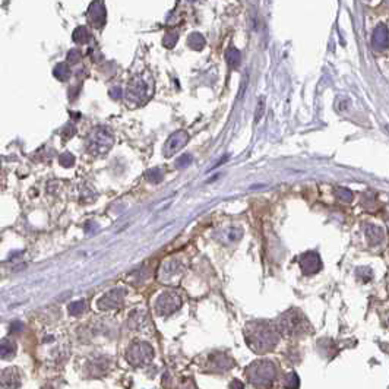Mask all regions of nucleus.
<instances>
[{
	"mask_svg": "<svg viewBox=\"0 0 389 389\" xmlns=\"http://www.w3.org/2000/svg\"><path fill=\"white\" fill-rule=\"evenodd\" d=\"M277 329L266 322H252L246 328V339L249 347L256 353H266L278 342Z\"/></svg>",
	"mask_w": 389,
	"mask_h": 389,
	"instance_id": "f257e3e1",
	"label": "nucleus"
},
{
	"mask_svg": "<svg viewBox=\"0 0 389 389\" xmlns=\"http://www.w3.org/2000/svg\"><path fill=\"white\" fill-rule=\"evenodd\" d=\"M275 375H277V369L272 362H256L250 364L247 369L249 381L255 387H262V388L269 387L275 379Z\"/></svg>",
	"mask_w": 389,
	"mask_h": 389,
	"instance_id": "f03ea898",
	"label": "nucleus"
},
{
	"mask_svg": "<svg viewBox=\"0 0 389 389\" xmlns=\"http://www.w3.org/2000/svg\"><path fill=\"white\" fill-rule=\"evenodd\" d=\"M113 142H114L113 135L108 130L104 128H97L89 135V138L86 141V150L91 154L101 156L113 147Z\"/></svg>",
	"mask_w": 389,
	"mask_h": 389,
	"instance_id": "7ed1b4c3",
	"label": "nucleus"
},
{
	"mask_svg": "<svg viewBox=\"0 0 389 389\" xmlns=\"http://www.w3.org/2000/svg\"><path fill=\"white\" fill-rule=\"evenodd\" d=\"M305 317L296 311H290L284 313L280 319V329L286 335H297L305 331Z\"/></svg>",
	"mask_w": 389,
	"mask_h": 389,
	"instance_id": "20e7f679",
	"label": "nucleus"
},
{
	"mask_svg": "<svg viewBox=\"0 0 389 389\" xmlns=\"http://www.w3.org/2000/svg\"><path fill=\"white\" fill-rule=\"evenodd\" d=\"M182 306V300L177 293L165 291L161 293L156 300V311L159 316H168Z\"/></svg>",
	"mask_w": 389,
	"mask_h": 389,
	"instance_id": "39448f33",
	"label": "nucleus"
},
{
	"mask_svg": "<svg viewBox=\"0 0 389 389\" xmlns=\"http://www.w3.org/2000/svg\"><path fill=\"white\" fill-rule=\"evenodd\" d=\"M150 85L147 80L136 77L129 82L128 89H126V100L132 104H141L144 100L148 98L150 95Z\"/></svg>",
	"mask_w": 389,
	"mask_h": 389,
	"instance_id": "423d86ee",
	"label": "nucleus"
},
{
	"mask_svg": "<svg viewBox=\"0 0 389 389\" xmlns=\"http://www.w3.org/2000/svg\"><path fill=\"white\" fill-rule=\"evenodd\" d=\"M153 356H154V353H153V348H151L150 344H147V342H135V344H132L129 347L126 359L132 364H135V366H142V364L151 362Z\"/></svg>",
	"mask_w": 389,
	"mask_h": 389,
	"instance_id": "0eeeda50",
	"label": "nucleus"
},
{
	"mask_svg": "<svg viewBox=\"0 0 389 389\" xmlns=\"http://www.w3.org/2000/svg\"><path fill=\"white\" fill-rule=\"evenodd\" d=\"M123 299H125V290H122V288L111 290L107 294H104L103 297L98 300V308L101 311L116 309V308H119L123 303Z\"/></svg>",
	"mask_w": 389,
	"mask_h": 389,
	"instance_id": "6e6552de",
	"label": "nucleus"
},
{
	"mask_svg": "<svg viewBox=\"0 0 389 389\" xmlns=\"http://www.w3.org/2000/svg\"><path fill=\"white\" fill-rule=\"evenodd\" d=\"M187 138L189 136H187V133L184 130H177L176 133H173L168 138V141H167V144L164 147V156H174L177 151H180L183 147L187 144Z\"/></svg>",
	"mask_w": 389,
	"mask_h": 389,
	"instance_id": "1a4fd4ad",
	"label": "nucleus"
},
{
	"mask_svg": "<svg viewBox=\"0 0 389 389\" xmlns=\"http://www.w3.org/2000/svg\"><path fill=\"white\" fill-rule=\"evenodd\" d=\"M300 268L303 274L306 275H313L320 271L322 268V260L316 252H308L300 258Z\"/></svg>",
	"mask_w": 389,
	"mask_h": 389,
	"instance_id": "9d476101",
	"label": "nucleus"
},
{
	"mask_svg": "<svg viewBox=\"0 0 389 389\" xmlns=\"http://www.w3.org/2000/svg\"><path fill=\"white\" fill-rule=\"evenodd\" d=\"M372 46L378 52H385L389 47V29L385 24H379L372 35Z\"/></svg>",
	"mask_w": 389,
	"mask_h": 389,
	"instance_id": "9b49d317",
	"label": "nucleus"
},
{
	"mask_svg": "<svg viewBox=\"0 0 389 389\" xmlns=\"http://www.w3.org/2000/svg\"><path fill=\"white\" fill-rule=\"evenodd\" d=\"M88 21L95 28H101L105 22V6L101 1H94L88 10Z\"/></svg>",
	"mask_w": 389,
	"mask_h": 389,
	"instance_id": "f8f14e48",
	"label": "nucleus"
},
{
	"mask_svg": "<svg viewBox=\"0 0 389 389\" xmlns=\"http://www.w3.org/2000/svg\"><path fill=\"white\" fill-rule=\"evenodd\" d=\"M180 272H182L180 263L177 260L170 259L164 263V266H161L159 278L164 283H171V281H174V278H177V274H180Z\"/></svg>",
	"mask_w": 389,
	"mask_h": 389,
	"instance_id": "ddd939ff",
	"label": "nucleus"
},
{
	"mask_svg": "<svg viewBox=\"0 0 389 389\" xmlns=\"http://www.w3.org/2000/svg\"><path fill=\"white\" fill-rule=\"evenodd\" d=\"M364 233H366L367 241H369L372 246H376V244H379V243L384 240V232H382V229L378 227V226L367 224L366 229H364Z\"/></svg>",
	"mask_w": 389,
	"mask_h": 389,
	"instance_id": "4468645a",
	"label": "nucleus"
},
{
	"mask_svg": "<svg viewBox=\"0 0 389 389\" xmlns=\"http://www.w3.org/2000/svg\"><path fill=\"white\" fill-rule=\"evenodd\" d=\"M211 366L214 367V366H217V370H229L233 363H232V360L227 357V356H224V354H215L214 357H212V360H211Z\"/></svg>",
	"mask_w": 389,
	"mask_h": 389,
	"instance_id": "2eb2a0df",
	"label": "nucleus"
},
{
	"mask_svg": "<svg viewBox=\"0 0 389 389\" xmlns=\"http://www.w3.org/2000/svg\"><path fill=\"white\" fill-rule=\"evenodd\" d=\"M74 41L78 43V44H85L88 41H91V34L88 32V29L85 26H78L75 31H74Z\"/></svg>",
	"mask_w": 389,
	"mask_h": 389,
	"instance_id": "dca6fc26",
	"label": "nucleus"
},
{
	"mask_svg": "<svg viewBox=\"0 0 389 389\" xmlns=\"http://www.w3.org/2000/svg\"><path fill=\"white\" fill-rule=\"evenodd\" d=\"M187 44H189L190 49H193V50H202L204 46H205V38H204L201 34L193 32V34H190V37L187 38Z\"/></svg>",
	"mask_w": 389,
	"mask_h": 389,
	"instance_id": "f3484780",
	"label": "nucleus"
},
{
	"mask_svg": "<svg viewBox=\"0 0 389 389\" xmlns=\"http://www.w3.org/2000/svg\"><path fill=\"white\" fill-rule=\"evenodd\" d=\"M226 57H227V63H229V66H230L232 69L238 68L240 63H241V54H240V52H238L237 49H229Z\"/></svg>",
	"mask_w": 389,
	"mask_h": 389,
	"instance_id": "a211bd4d",
	"label": "nucleus"
},
{
	"mask_svg": "<svg viewBox=\"0 0 389 389\" xmlns=\"http://www.w3.org/2000/svg\"><path fill=\"white\" fill-rule=\"evenodd\" d=\"M53 75L59 79V80H63V82H65V80H68L69 77H71V69H69V66H68L66 63H59V65L54 68Z\"/></svg>",
	"mask_w": 389,
	"mask_h": 389,
	"instance_id": "6ab92c4d",
	"label": "nucleus"
},
{
	"mask_svg": "<svg viewBox=\"0 0 389 389\" xmlns=\"http://www.w3.org/2000/svg\"><path fill=\"white\" fill-rule=\"evenodd\" d=\"M15 350H16V345L13 342H10L9 339H4L1 342V357L3 359H9L15 354Z\"/></svg>",
	"mask_w": 389,
	"mask_h": 389,
	"instance_id": "aec40b11",
	"label": "nucleus"
},
{
	"mask_svg": "<svg viewBox=\"0 0 389 389\" xmlns=\"http://www.w3.org/2000/svg\"><path fill=\"white\" fill-rule=\"evenodd\" d=\"M177 40H179V34H177V32H167V34L164 35V38H162V44H164L167 49H171V47L176 46Z\"/></svg>",
	"mask_w": 389,
	"mask_h": 389,
	"instance_id": "412c9836",
	"label": "nucleus"
},
{
	"mask_svg": "<svg viewBox=\"0 0 389 389\" xmlns=\"http://www.w3.org/2000/svg\"><path fill=\"white\" fill-rule=\"evenodd\" d=\"M86 309V306H85V302L83 300H79V302H74L71 306H69V313L72 314V316H79L80 313H83Z\"/></svg>",
	"mask_w": 389,
	"mask_h": 389,
	"instance_id": "4be33fe9",
	"label": "nucleus"
},
{
	"mask_svg": "<svg viewBox=\"0 0 389 389\" xmlns=\"http://www.w3.org/2000/svg\"><path fill=\"white\" fill-rule=\"evenodd\" d=\"M335 193H337L338 198H339L341 201H344V202H351V199H353V192L348 190V189H345V187H337V189H335Z\"/></svg>",
	"mask_w": 389,
	"mask_h": 389,
	"instance_id": "5701e85b",
	"label": "nucleus"
},
{
	"mask_svg": "<svg viewBox=\"0 0 389 389\" xmlns=\"http://www.w3.org/2000/svg\"><path fill=\"white\" fill-rule=\"evenodd\" d=\"M147 179L151 183H159L162 180V171L159 168H153L147 173Z\"/></svg>",
	"mask_w": 389,
	"mask_h": 389,
	"instance_id": "b1692460",
	"label": "nucleus"
},
{
	"mask_svg": "<svg viewBox=\"0 0 389 389\" xmlns=\"http://www.w3.org/2000/svg\"><path fill=\"white\" fill-rule=\"evenodd\" d=\"M59 161H60V164L63 167H72L74 162H75V156H72V154H69V153H65V154L60 156Z\"/></svg>",
	"mask_w": 389,
	"mask_h": 389,
	"instance_id": "393cba45",
	"label": "nucleus"
},
{
	"mask_svg": "<svg viewBox=\"0 0 389 389\" xmlns=\"http://www.w3.org/2000/svg\"><path fill=\"white\" fill-rule=\"evenodd\" d=\"M286 387L288 389H297V387H299V379H297V376H296L294 373H290V375L287 376Z\"/></svg>",
	"mask_w": 389,
	"mask_h": 389,
	"instance_id": "a878e982",
	"label": "nucleus"
},
{
	"mask_svg": "<svg viewBox=\"0 0 389 389\" xmlns=\"http://www.w3.org/2000/svg\"><path fill=\"white\" fill-rule=\"evenodd\" d=\"M192 156L190 154H184V156H182L179 159H177V162H176V167L177 168H183V167H186V165H189L190 162H192Z\"/></svg>",
	"mask_w": 389,
	"mask_h": 389,
	"instance_id": "bb28decb",
	"label": "nucleus"
},
{
	"mask_svg": "<svg viewBox=\"0 0 389 389\" xmlns=\"http://www.w3.org/2000/svg\"><path fill=\"white\" fill-rule=\"evenodd\" d=\"M79 57H80V52L77 50V49H74V50H71V52L68 53V60L71 63H77L79 60Z\"/></svg>",
	"mask_w": 389,
	"mask_h": 389,
	"instance_id": "cd10ccee",
	"label": "nucleus"
},
{
	"mask_svg": "<svg viewBox=\"0 0 389 389\" xmlns=\"http://www.w3.org/2000/svg\"><path fill=\"white\" fill-rule=\"evenodd\" d=\"M263 110H265V101H263V98H262V100L259 101V104H258V111H256V114H255V122H256V123L262 119V116H263Z\"/></svg>",
	"mask_w": 389,
	"mask_h": 389,
	"instance_id": "c85d7f7f",
	"label": "nucleus"
},
{
	"mask_svg": "<svg viewBox=\"0 0 389 389\" xmlns=\"http://www.w3.org/2000/svg\"><path fill=\"white\" fill-rule=\"evenodd\" d=\"M75 132H77V130H75V128H74L72 125H71V126H66V129L63 130V136H65V138H68V136L71 138V136L75 135Z\"/></svg>",
	"mask_w": 389,
	"mask_h": 389,
	"instance_id": "c756f323",
	"label": "nucleus"
},
{
	"mask_svg": "<svg viewBox=\"0 0 389 389\" xmlns=\"http://www.w3.org/2000/svg\"><path fill=\"white\" fill-rule=\"evenodd\" d=\"M232 389H244V387H243V384H241L240 381H233Z\"/></svg>",
	"mask_w": 389,
	"mask_h": 389,
	"instance_id": "7c9ffc66",
	"label": "nucleus"
}]
</instances>
